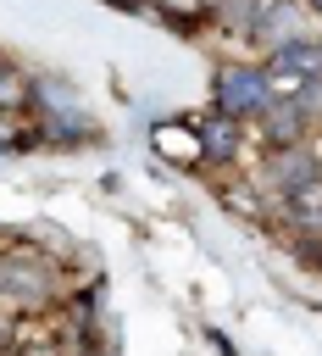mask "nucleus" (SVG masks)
<instances>
[{
  "label": "nucleus",
  "instance_id": "f257e3e1",
  "mask_svg": "<svg viewBox=\"0 0 322 356\" xmlns=\"http://www.w3.org/2000/svg\"><path fill=\"white\" fill-rule=\"evenodd\" d=\"M278 95H283V89H278V78H272V67H266V61L222 56V61L211 67V106H217V111H228V117H239L244 128H255Z\"/></svg>",
  "mask_w": 322,
  "mask_h": 356
},
{
  "label": "nucleus",
  "instance_id": "f03ea898",
  "mask_svg": "<svg viewBox=\"0 0 322 356\" xmlns=\"http://www.w3.org/2000/svg\"><path fill=\"white\" fill-rule=\"evenodd\" d=\"M61 295H67L61 267H56L50 256H39L33 245L0 256V300H11V306H22V312H44V306H56Z\"/></svg>",
  "mask_w": 322,
  "mask_h": 356
},
{
  "label": "nucleus",
  "instance_id": "7ed1b4c3",
  "mask_svg": "<svg viewBox=\"0 0 322 356\" xmlns=\"http://www.w3.org/2000/svg\"><path fill=\"white\" fill-rule=\"evenodd\" d=\"M255 178H261V189H266L272 200H283V195H294V189H305V184L322 178V145H316V139L266 145V150L255 156Z\"/></svg>",
  "mask_w": 322,
  "mask_h": 356
},
{
  "label": "nucleus",
  "instance_id": "20e7f679",
  "mask_svg": "<svg viewBox=\"0 0 322 356\" xmlns=\"http://www.w3.org/2000/svg\"><path fill=\"white\" fill-rule=\"evenodd\" d=\"M194 139H200V172H239L250 156V128L217 106L194 117Z\"/></svg>",
  "mask_w": 322,
  "mask_h": 356
},
{
  "label": "nucleus",
  "instance_id": "39448f33",
  "mask_svg": "<svg viewBox=\"0 0 322 356\" xmlns=\"http://www.w3.org/2000/svg\"><path fill=\"white\" fill-rule=\"evenodd\" d=\"M278 78V89H294V83H311L322 78V33H305V39H283L261 56Z\"/></svg>",
  "mask_w": 322,
  "mask_h": 356
},
{
  "label": "nucleus",
  "instance_id": "423d86ee",
  "mask_svg": "<svg viewBox=\"0 0 322 356\" xmlns=\"http://www.w3.org/2000/svg\"><path fill=\"white\" fill-rule=\"evenodd\" d=\"M261 150L266 145H300V139H316V122L305 117V106L294 100V95H278L272 106H266V117L255 122V134H250Z\"/></svg>",
  "mask_w": 322,
  "mask_h": 356
},
{
  "label": "nucleus",
  "instance_id": "0eeeda50",
  "mask_svg": "<svg viewBox=\"0 0 322 356\" xmlns=\"http://www.w3.org/2000/svg\"><path fill=\"white\" fill-rule=\"evenodd\" d=\"M72 111H89L72 78H61V72H33L28 78V117H72Z\"/></svg>",
  "mask_w": 322,
  "mask_h": 356
},
{
  "label": "nucleus",
  "instance_id": "6e6552de",
  "mask_svg": "<svg viewBox=\"0 0 322 356\" xmlns=\"http://www.w3.org/2000/svg\"><path fill=\"white\" fill-rule=\"evenodd\" d=\"M39 122V145L50 150H78V145H94L100 139V122L89 111H72V117H33Z\"/></svg>",
  "mask_w": 322,
  "mask_h": 356
},
{
  "label": "nucleus",
  "instance_id": "1a4fd4ad",
  "mask_svg": "<svg viewBox=\"0 0 322 356\" xmlns=\"http://www.w3.org/2000/svg\"><path fill=\"white\" fill-rule=\"evenodd\" d=\"M278 217H283L289 234H322V178L305 184V189H294V195H283Z\"/></svg>",
  "mask_w": 322,
  "mask_h": 356
},
{
  "label": "nucleus",
  "instance_id": "9d476101",
  "mask_svg": "<svg viewBox=\"0 0 322 356\" xmlns=\"http://www.w3.org/2000/svg\"><path fill=\"white\" fill-rule=\"evenodd\" d=\"M222 206H228V211H239V217H266V211H278V200L261 189V178H255V172H250V178L222 184Z\"/></svg>",
  "mask_w": 322,
  "mask_h": 356
},
{
  "label": "nucleus",
  "instance_id": "9b49d317",
  "mask_svg": "<svg viewBox=\"0 0 322 356\" xmlns=\"http://www.w3.org/2000/svg\"><path fill=\"white\" fill-rule=\"evenodd\" d=\"M155 150H161V156H172L178 167H200L194 122H161V128H155Z\"/></svg>",
  "mask_w": 322,
  "mask_h": 356
},
{
  "label": "nucleus",
  "instance_id": "f8f14e48",
  "mask_svg": "<svg viewBox=\"0 0 322 356\" xmlns=\"http://www.w3.org/2000/svg\"><path fill=\"white\" fill-rule=\"evenodd\" d=\"M28 78L33 72H22L17 61L0 56V111L6 117H28Z\"/></svg>",
  "mask_w": 322,
  "mask_h": 356
},
{
  "label": "nucleus",
  "instance_id": "ddd939ff",
  "mask_svg": "<svg viewBox=\"0 0 322 356\" xmlns=\"http://www.w3.org/2000/svg\"><path fill=\"white\" fill-rule=\"evenodd\" d=\"M22 122H28V117H6V111H0V161H6V156H22Z\"/></svg>",
  "mask_w": 322,
  "mask_h": 356
},
{
  "label": "nucleus",
  "instance_id": "4468645a",
  "mask_svg": "<svg viewBox=\"0 0 322 356\" xmlns=\"http://www.w3.org/2000/svg\"><path fill=\"white\" fill-rule=\"evenodd\" d=\"M294 256H300L311 273H322V234H294Z\"/></svg>",
  "mask_w": 322,
  "mask_h": 356
},
{
  "label": "nucleus",
  "instance_id": "2eb2a0df",
  "mask_svg": "<svg viewBox=\"0 0 322 356\" xmlns=\"http://www.w3.org/2000/svg\"><path fill=\"white\" fill-rule=\"evenodd\" d=\"M11 345H17V323H11V317H0V350H11Z\"/></svg>",
  "mask_w": 322,
  "mask_h": 356
},
{
  "label": "nucleus",
  "instance_id": "dca6fc26",
  "mask_svg": "<svg viewBox=\"0 0 322 356\" xmlns=\"http://www.w3.org/2000/svg\"><path fill=\"white\" fill-rule=\"evenodd\" d=\"M305 6H311V17H316V22H322V0H305Z\"/></svg>",
  "mask_w": 322,
  "mask_h": 356
},
{
  "label": "nucleus",
  "instance_id": "f3484780",
  "mask_svg": "<svg viewBox=\"0 0 322 356\" xmlns=\"http://www.w3.org/2000/svg\"><path fill=\"white\" fill-rule=\"evenodd\" d=\"M22 356H50V350H22Z\"/></svg>",
  "mask_w": 322,
  "mask_h": 356
},
{
  "label": "nucleus",
  "instance_id": "a211bd4d",
  "mask_svg": "<svg viewBox=\"0 0 322 356\" xmlns=\"http://www.w3.org/2000/svg\"><path fill=\"white\" fill-rule=\"evenodd\" d=\"M111 6H133V0H111Z\"/></svg>",
  "mask_w": 322,
  "mask_h": 356
}]
</instances>
